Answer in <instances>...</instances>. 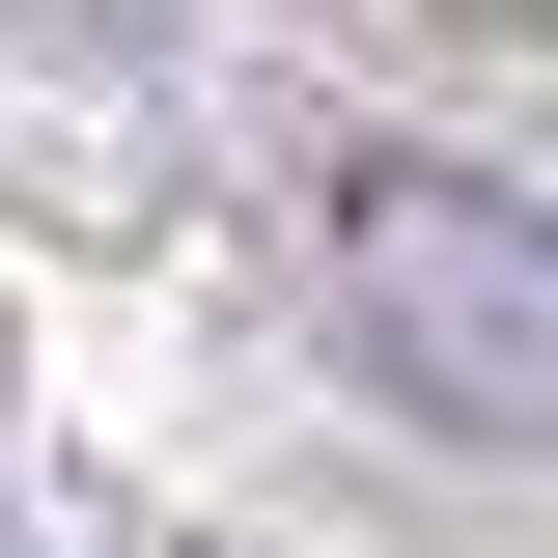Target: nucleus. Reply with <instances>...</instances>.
I'll return each mask as SVG.
<instances>
[{
    "instance_id": "1",
    "label": "nucleus",
    "mask_w": 558,
    "mask_h": 558,
    "mask_svg": "<svg viewBox=\"0 0 558 558\" xmlns=\"http://www.w3.org/2000/svg\"><path fill=\"white\" fill-rule=\"evenodd\" d=\"M307 279H336V363L447 447H558V223L447 140H336L307 196Z\"/></svg>"
},
{
    "instance_id": "2",
    "label": "nucleus",
    "mask_w": 558,
    "mask_h": 558,
    "mask_svg": "<svg viewBox=\"0 0 558 558\" xmlns=\"http://www.w3.org/2000/svg\"><path fill=\"white\" fill-rule=\"evenodd\" d=\"M447 28H531V0H447Z\"/></svg>"
}]
</instances>
